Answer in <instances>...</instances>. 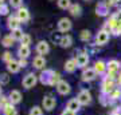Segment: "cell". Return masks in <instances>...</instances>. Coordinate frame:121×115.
<instances>
[{"label": "cell", "mask_w": 121, "mask_h": 115, "mask_svg": "<svg viewBox=\"0 0 121 115\" xmlns=\"http://www.w3.org/2000/svg\"><path fill=\"white\" fill-rule=\"evenodd\" d=\"M113 90H114V82H113V79L105 76L104 80H102V84H101V91H102V94L109 95Z\"/></svg>", "instance_id": "cell-2"}, {"label": "cell", "mask_w": 121, "mask_h": 115, "mask_svg": "<svg viewBox=\"0 0 121 115\" xmlns=\"http://www.w3.org/2000/svg\"><path fill=\"white\" fill-rule=\"evenodd\" d=\"M3 1H4V0H0V4H1V3H3Z\"/></svg>", "instance_id": "cell-43"}, {"label": "cell", "mask_w": 121, "mask_h": 115, "mask_svg": "<svg viewBox=\"0 0 121 115\" xmlns=\"http://www.w3.org/2000/svg\"><path fill=\"white\" fill-rule=\"evenodd\" d=\"M108 96L112 99V100H114V102H116V100H118V99L121 98V90L120 88H114L112 92L108 95Z\"/></svg>", "instance_id": "cell-28"}, {"label": "cell", "mask_w": 121, "mask_h": 115, "mask_svg": "<svg viewBox=\"0 0 121 115\" xmlns=\"http://www.w3.org/2000/svg\"><path fill=\"white\" fill-rule=\"evenodd\" d=\"M109 40V32L108 31H99L98 34H97V36H95V44L97 46H104V44H106Z\"/></svg>", "instance_id": "cell-7"}, {"label": "cell", "mask_w": 121, "mask_h": 115, "mask_svg": "<svg viewBox=\"0 0 121 115\" xmlns=\"http://www.w3.org/2000/svg\"><path fill=\"white\" fill-rule=\"evenodd\" d=\"M108 13V5L105 4V3H101V4L97 5V15H101V16H104Z\"/></svg>", "instance_id": "cell-27"}, {"label": "cell", "mask_w": 121, "mask_h": 115, "mask_svg": "<svg viewBox=\"0 0 121 115\" xmlns=\"http://www.w3.org/2000/svg\"><path fill=\"white\" fill-rule=\"evenodd\" d=\"M54 72L55 71H52V70H44L43 72L40 74V82L43 83V84H50V80H51V78H52V75H54Z\"/></svg>", "instance_id": "cell-11"}, {"label": "cell", "mask_w": 121, "mask_h": 115, "mask_svg": "<svg viewBox=\"0 0 121 115\" xmlns=\"http://www.w3.org/2000/svg\"><path fill=\"white\" fill-rule=\"evenodd\" d=\"M116 17H117V20H118V21H121V9L118 11V13L116 15Z\"/></svg>", "instance_id": "cell-41"}, {"label": "cell", "mask_w": 121, "mask_h": 115, "mask_svg": "<svg viewBox=\"0 0 121 115\" xmlns=\"http://www.w3.org/2000/svg\"><path fill=\"white\" fill-rule=\"evenodd\" d=\"M58 7L62 9H69L71 7V3L70 0H58Z\"/></svg>", "instance_id": "cell-30"}, {"label": "cell", "mask_w": 121, "mask_h": 115, "mask_svg": "<svg viewBox=\"0 0 121 115\" xmlns=\"http://www.w3.org/2000/svg\"><path fill=\"white\" fill-rule=\"evenodd\" d=\"M20 43H22V46H30L31 44V36L28 34H24L22 40H20Z\"/></svg>", "instance_id": "cell-33"}, {"label": "cell", "mask_w": 121, "mask_h": 115, "mask_svg": "<svg viewBox=\"0 0 121 115\" xmlns=\"http://www.w3.org/2000/svg\"><path fill=\"white\" fill-rule=\"evenodd\" d=\"M60 115H77V112H73V111L67 110V108H65V110L62 111V114Z\"/></svg>", "instance_id": "cell-38"}, {"label": "cell", "mask_w": 121, "mask_h": 115, "mask_svg": "<svg viewBox=\"0 0 121 115\" xmlns=\"http://www.w3.org/2000/svg\"><path fill=\"white\" fill-rule=\"evenodd\" d=\"M23 31L20 30V28H16V30H12L11 31V36L13 38V40H22L23 38Z\"/></svg>", "instance_id": "cell-26"}, {"label": "cell", "mask_w": 121, "mask_h": 115, "mask_svg": "<svg viewBox=\"0 0 121 115\" xmlns=\"http://www.w3.org/2000/svg\"><path fill=\"white\" fill-rule=\"evenodd\" d=\"M16 16H17V19H19L20 21H27L28 19H30V12H28V9L27 8L20 7V8L17 9Z\"/></svg>", "instance_id": "cell-14"}, {"label": "cell", "mask_w": 121, "mask_h": 115, "mask_svg": "<svg viewBox=\"0 0 121 115\" xmlns=\"http://www.w3.org/2000/svg\"><path fill=\"white\" fill-rule=\"evenodd\" d=\"M8 12H9V8L4 4V3H1V4H0V15H7Z\"/></svg>", "instance_id": "cell-36"}, {"label": "cell", "mask_w": 121, "mask_h": 115, "mask_svg": "<svg viewBox=\"0 0 121 115\" xmlns=\"http://www.w3.org/2000/svg\"><path fill=\"white\" fill-rule=\"evenodd\" d=\"M3 114L4 115H17V111H16V108H15V106H13L12 103H9V104H7V106L3 108Z\"/></svg>", "instance_id": "cell-23"}, {"label": "cell", "mask_w": 121, "mask_h": 115, "mask_svg": "<svg viewBox=\"0 0 121 115\" xmlns=\"http://www.w3.org/2000/svg\"><path fill=\"white\" fill-rule=\"evenodd\" d=\"M9 83V75L8 74H0V84L1 86H5Z\"/></svg>", "instance_id": "cell-32"}, {"label": "cell", "mask_w": 121, "mask_h": 115, "mask_svg": "<svg viewBox=\"0 0 121 115\" xmlns=\"http://www.w3.org/2000/svg\"><path fill=\"white\" fill-rule=\"evenodd\" d=\"M22 21L17 19V16H9L8 17V21H7V26H8V28L11 31L12 30H16V28H19V24H20Z\"/></svg>", "instance_id": "cell-19"}, {"label": "cell", "mask_w": 121, "mask_h": 115, "mask_svg": "<svg viewBox=\"0 0 121 115\" xmlns=\"http://www.w3.org/2000/svg\"><path fill=\"white\" fill-rule=\"evenodd\" d=\"M55 87H56V91L60 95H69L71 92V87H70V84L66 80H60Z\"/></svg>", "instance_id": "cell-6"}, {"label": "cell", "mask_w": 121, "mask_h": 115, "mask_svg": "<svg viewBox=\"0 0 121 115\" xmlns=\"http://www.w3.org/2000/svg\"><path fill=\"white\" fill-rule=\"evenodd\" d=\"M121 67V64L117 62V60H109L108 63H106V68H108V71L109 72H117L118 70H120Z\"/></svg>", "instance_id": "cell-21"}, {"label": "cell", "mask_w": 121, "mask_h": 115, "mask_svg": "<svg viewBox=\"0 0 121 115\" xmlns=\"http://www.w3.org/2000/svg\"><path fill=\"white\" fill-rule=\"evenodd\" d=\"M9 98H7V96H4V95H1L0 96V106H1V108H4L7 104H9Z\"/></svg>", "instance_id": "cell-34"}, {"label": "cell", "mask_w": 121, "mask_h": 115, "mask_svg": "<svg viewBox=\"0 0 121 115\" xmlns=\"http://www.w3.org/2000/svg\"><path fill=\"white\" fill-rule=\"evenodd\" d=\"M32 66H34L36 70H43V68L46 67V59H44L43 56L38 55L36 58H34V60H32Z\"/></svg>", "instance_id": "cell-15"}, {"label": "cell", "mask_w": 121, "mask_h": 115, "mask_svg": "<svg viewBox=\"0 0 121 115\" xmlns=\"http://www.w3.org/2000/svg\"><path fill=\"white\" fill-rule=\"evenodd\" d=\"M9 4L12 5L13 8H20V5H22V0H9Z\"/></svg>", "instance_id": "cell-37"}, {"label": "cell", "mask_w": 121, "mask_h": 115, "mask_svg": "<svg viewBox=\"0 0 121 115\" xmlns=\"http://www.w3.org/2000/svg\"><path fill=\"white\" fill-rule=\"evenodd\" d=\"M58 30L60 32H67V31L71 30V21L67 17H62L59 21H58Z\"/></svg>", "instance_id": "cell-8"}, {"label": "cell", "mask_w": 121, "mask_h": 115, "mask_svg": "<svg viewBox=\"0 0 121 115\" xmlns=\"http://www.w3.org/2000/svg\"><path fill=\"white\" fill-rule=\"evenodd\" d=\"M13 42H15V40H13V38L11 35H5L4 38L1 39V44H3L4 47H11L13 44Z\"/></svg>", "instance_id": "cell-24"}, {"label": "cell", "mask_w": 121, "mask_h": 115, "mask_svg": "<svg viewBox=\"0 0 121 115\" xmlns=\"http://www.w3.org/2000/svg\"><path fill=\"white\" fill-rule=\"evenodd\" d=\"M19 64H20V67L22 68H24L27 66V59H22L20 58V60H19Z\"/></svg>", "instance_id": "cell-39"}, {"label": "cell", "mask_w": 121, "mask_h": 115, "mask_svg": "<svg viewBox=\"0 0 121 115\" xmlns=\"http://www.w3.org/2000/svg\"><path fill=\"white\" fill-rule=\"evenodd\" d=\"M30 46H22L20 44V47H19V50H17V55L20 56L22 59H27L28 58V55H30Z\"/></svg>", "instance_id": "cell-22"}, {"label": "cell", "mask_w": 121, "mask_h": 115, "mask_svg": "<svg viewBox=\"0 0 121 115\" xmlns=\"http://www.w3.org/2000/svg\"><path fill=\"white\" fill-rule=\"evenodd\" d=\"M77 99L82 106H87V104L91 103V94L87 91V90H81V91L78 92Z\"/></svg>", "instance_id": "cell-4"}, {"label": "cell", "mask_w": 121, "mask_h": 115, "mask_svg": "<svg viewBox=\"0 0 121 115\" xmlns=\"http://www.w3.org/2000/svg\"><path fill=\"white\" fill-rule=\"evenodd\" d=\"M1 59L4 60L5 63H9V62L12 60V54H11L9 51H5L4 54H3V58H1Z\"/></svg>", "instance_id": "cell-35"}, {"label": "cell", "mask_w": 121, "mask_h": 115, "mask_svg": "<svg viewBox=\"0 0 121 115\" xmlns=\"http://www.w3.org/2000/svg\"><path fill=\"white\" fill-rule=\"evenodd\" d=\"M77 60L75 59H69L67 60V62H66L65 63V71L66 72H74V71H75V70H77Z\"/></svg>", "instance_id": "cell-20"}, {"label": "cell", "mask_w": 121, "mask_h": 115, "mask_svg": "<svg viewBox=\"0 0 121 115\" xmlns=\"http://www.w3.org/2000/svg\"><path fill=\"white\" fill-rule=\"evenodd\" d=\"M3 95V87H1V84H0V96Z\"/></svg>", "instance_id": "cell-42"}, {"label": "cell", "mask_w": 121, "mask_h": 115, "mask_svg": "<svg viewBox=\"0 0 121 115\" xmlns=\"http://www.w3.org/2000/svg\"><path fill=\"white\" fill-rule=\"evenodd\" d=\"M30 115H43V108L39 106H34L30 111Z\"/></svg>", "instance_id": "cell-31"}, {"label": "cell", "mask_w": 121, "mask_h": 115, "mask_svg": "<svg viewBox=\"0 0 121 115\" xmlns=\"http://www.w3.org/2000/svg\"><path fill=\"white\" fill-rule=\"evenodd\" d=\"M116 3H117V0H108V1L105 3V4L108 5V7H112V5H114Z\"/></svg>", "instance_id": "cell-40"}, {"label": "cell", "mask_w": 121, "mask_h": 115, "mask_svg": "<svg viewBox=\"0 0 121 115\" xmlns=\"http://www.w3.org/2000/svg\"><path fill=\"white\" fill-rule=\"evenodd\" d=\"M90 38H91V32L89 30L81 31V34H79V39H81L82 42H87V40H90Z\"/></svg>", "instance_id": "cell-29"}, {"label": "cell", "mask_w": 121, "mask_h": 115, "mask_svg": "<svg viewBox=\"0 0 121 115\" xmlns=\"http://www.w3.org/2000/svg\"><path fill=\"white\" fill-rule=\"evenodd\" d=\"M56 106V100L55 98H52L51 95H46L43 96V100H42V108H44L46 111H52Z\"/></svg>", "instance_id": "cell-3"}, {"label": "cell", "mask_w": 121, "mask_h": 115, "mask_svg": "<svg viewBox=\"0 0 121 115\" xmlns=\"http://www.w3.org/2000/svg\"><path fill=\"white\" fill-rule=\"evenodd\" d=\"M77 66L78 68H86L87 63H89V55L87 54H81L77 56Z\"/></svg>", "instance_id": "cell-13"}, {"label": "cell", "mask_w": 121, "mask_h": 115, "mask_svg": "<svg viewBox=\"0 0 121 115\" xmlns=\"http://www.w3.org/2000/svg\"><path fill=\"white\" fill-rule=\"evenodd\" d=\"M20 64H19V62H16V60H11L9 63H7V70H8V72L11 74H17L19 72V70H20Z\"/></svg>", "instance_id": "cell-16"}, {"label": "cell", "mask_w": 121, "mask_h": 115, "mask_svg": "<svg viewBox=\"0 0 121 115\" xmlns=\"http://www.w3.org/2000/svg\"><path fill=\"white\" fill-rule=\"evenodd\" d=\"M38 83V76L35 75V74L30 72V74H27L26 76L23 78V80H22V84L24 88L27 90H30L32 88V87H35V84Z\"/></svg>", "instance_id": "cell-1"}, {"label": "cell", "mask_w": 121, "mask_h": 115, "mask_svg": "<svg viewBox=\"0 0 121 115\" xmlns=\"http://www.w3.org/2000/svg\"><path fill=\"white\" fill-rule=\"evenodd\" d=\"M69 11L73 16H79V15H81V5L79 4H71Z\"/></svg>", "instance_id": "cell-25"}, {"label": "cell", "mask_w": 121, "mask_h": 115, "mask_svg": "<svg viewBox=\"0 0 121 115\" xmlns=\"http://www.w3.org/2000/svg\"><path fill=\"white\" fill-rule=\"evenodd\" d=\"M8 98H9V102L12 104H19L22 102V92L17 91V90H12V91H9Z\"/></svg>", "instance_id": "cell-10"}, {"label": "cell", "mask_w": 121, "mask_h": 115, "mask_svg": "<svg viewBox=\"0 0 121 115\" xmlns=\"http://www.w3.org/2000/svg\"><path fill=\"white\" fill-rule=\"evenodd\" d=\"M71 44H73V38H71L70 35H63V36L59 39V46L62 48H69Z\"/></svg>", "instance_id": "cell-18"}, {"label": "cell", "mask_w": 121, "mask_h": 115, "mask_svg": "<svg viewBox=\"0 0 121 115\" xmlns=\"http://www.w3.org/2000/svg\"><path fill=\"white\" fill-rule=\"evenodd\" d=\"M48 51H50V46H48V43L46 42V40H40V42L36 44V52H38L40 56L48 54Z\"/></svg>", "instance_id": "cell-9"}, {"label": "cell", "mask_w": 121, "mask_h": 115, "mask_svg": "<svg viewBox=\"0 0 121 115\" xmlns=\"http://www.w3.org/2000/svg\"><path fill=\"white\" fill-rule=\"evenodd\" d=\"M0 110H3V108H1V106H0Z\"/></svg>", "instance_id": "cell-44"}, {"label": "cell", "mask_w": 121, "mask_h": 115, "mask_svg": "<svg viewBox=\"0 0 121 115\" xmlns=\"http://www.w3.org/2000/svg\"><path fill=\"white\" fill-rule=\"evenodd\" d=\"M95 70V72H97V75H102V74L108 70L106 68V63L105 62H102V60H97L94 63V67H93Z\"/></svg>", "instance_id": "cell-17"}, {"label": "cell", "mask_w": 121, "mask_h": 115, "mask_svg": "<svg viewBox=\"0 0 121 115\" xmlns=\"http://www.w3.org/2000/svg\"><path fill=\"white\" fill-rule=\"evenodd\" d=\"M97 78V72L94 68H83L82 74H81V79L82 82H93Z\"/></svg>", "instance_id": "cell-5"}, {"label": "cell", "mask_w": 121, "mask_h": 115, "mask_svg": "<svg viewBox=\"0 0 121 115\" xmlns=\"http://www.w3.org/2000/svg\"><path fill=\"white\" fill-rule=\"evenodd\" d=\"M81 103L78 102V99L77 98H74V99H70L69 102H67V104H66V108L70 111H73V112H78L79 111V108H81Z\"/></svg>", "instance_id": "cell-12"}]
</instances>
